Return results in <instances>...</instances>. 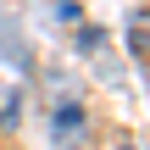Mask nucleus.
Returning <instances> with one entry per match:
<instances>
[{
	"label": "nucleus",
	"instance_id": "nucleus-1",
	"mask_svg": "<svg viewBox=\"0 0 150 150\" xmlns=\"http://www.w3.org/2000/svg\"><path fill=\"white\" fill-rule=\"evenodd\" d=\"M89 122H83V111L78 106H61L56 111V134H61V145H78V134H83Z\"/></svg>",
	"mask_w": 150,
	"mask_h": 150
},
{
	"label": "nucleus",
	"instance_id": "nucleus-2",
	"mask_svg": "<svg viewBox=\"0 0 150 150\" xmlns=\"http://www.w3.org/2000/svg\"><path fill=\"white\" fill-rule=\"evenodd\" d=\"M128 56H145V6H134L128 17Z\"/></svg>",
	"mask_w": 150,
	"mask_h": 150
},
{
	"label": "nucleus",
	"instance_id": "nucleus-3",
	"mask_svg": "<svg viewBox=\"0 0 150 150\" xmlns=\"http://www.w3.org/2000/svg\"><path fill=\"white\" fill-rule=\"evenodd\" d=\"M117 150H134V145H117Z\"/></svg>",
	"mask_w": 150,
	"mask_h": 150
}]
</instances>
